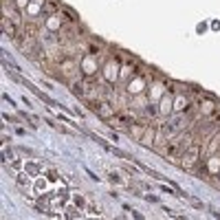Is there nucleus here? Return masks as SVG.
<instances>
[{
    "instance_id": "1",
    "label": "nucleus",
    "mask_w": 220,
    "mask_h": 220,
    "mask_svg": "<svg viewBox=\"0 0 220 220\" xmlns=\"http://www.w3.org/2000/svg\"><path fill=\"white\" fill-rule=\"evenodd\" d=\"M40 172H42V167H40L38 163H33V161H31V163H26V174L31 176V178H33V176H38Z\"/></svg>"
}]
</instances>
